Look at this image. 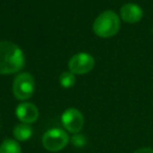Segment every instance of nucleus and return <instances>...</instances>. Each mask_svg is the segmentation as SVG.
<instances>
[{
    "instance_id": "obj_9",
    "label": "nucleus",
    "mask_w": 153,
    "mask_h": 153,
    "mask_svg": "<svg viewBox=\"0 0 153 153\" xmlns=\"http://www.w3.org/2000/svg\"><path fill=\"white\" fill-rule=\"evenodd\" d=\"M14 137L16 140H20V142H25V140H30V136L33 134V129L30 126V124H24L21 123L19 125L15 126L13 130Z\"/></svg>"
},
{
    "instance_id": "obj_6",
    "label": "nucleus",
    "mask_w": 153,
    "mask_h": 153,
    "mask_svg": "<svg viewBox=\"0 0 153 153\" xmlns=\"http://www.w3.org/2000/svg\"><path fill=\"white\" fill-rule=\"evenodd\" d=\"M61 121L64 128L71 133H79L84 126V117L80 110L69 108L63 112Z\"/></svg>"
},
{
    "instance_id": "obj_11",
    "label": "nucleus",
    "mask_w": 153,
    "mask_h": 153,
    "mask_svg": "<svg viewBox=\"0 0 153 153\" xmlns=\"http://www.w3.org/2000/svg\"><path fill=\"white\" fill-rule=\"evenodd\" d=\"M60 84H61L62 87L64 88H70L74 85L76 83V78H74V74L70 71H65L60 76Z\"/></svg>"
},
{
    "instance_id": "obj_4",
    "label": "nucleus",
    "mask_w": 153,
    "mask_h": 153,
    "mask_svg": "<svg viewBox=\"0 0 153 153\" xmlns=\"http://www.w3.org/2000/svg\"><path fill=\"white\" fill-rule=\"evenodd\" d=\"M35 90V80L30 72H21L14 80L13 92L16 99L24 101L33 96Z\"/></svg>"
},
{
    "instance_id": "obj_1",
    "label": "nucleus",
    "mask_w": 153,
    "mask_h": 153,
    "mask_svg": "<svg viewBox=\"0 0 153 153\" xmlns=\"http://www.w3.org/2000/svg\"><path fill=\"white\" fill-rule=\"evenodd\" d=\"M24 63V53L18 45L9 41L0 42V74L18 72L23 68Z\"/></svg>"
},
{
    "instance_id": "obj_10",
    "label": "nucleus",
    "mask_w": 153,
    "mask_h": 153,
    "mask_svg": "<svg viewBox=\"0 0 153 153\" xmlns=\"http://www.w3.org/2000/svg\"><path fill=\"white\" fill-rule=\"evenodd\" d=\"M21 147L16 140L7 138L0 145V153H21Z\"/></svg>"
},
{
    "instance_id": "obj_13",
    "label": "nucleus",
    "mask_w": 153,
    "mask_h": 153,
    "mask_svg": "<svg viewBox=\"0 0 153 153\" xmlns=\"http://www.w3.org/2000/svg\"><path fill=\"white\" fill-rule=\"evenodd\" d=\"M133 153H153V149L149 148V147H144V148H140L135 150Z\"/></svg>"
},
{
    "instance_id": "obj_3",
    "label": "nucleus",
    "mask_w": 153,
    "mask_h": 153,
    "mask_svg": "<svg viewBox=\"0 0 153 153\" xmlns=\"http://www.w3.org/2000/svg\"><path fill=\"white\" fill-rule=\"evenodd\" d=\"M69 143V136L60 128H51L47 130L42 137V145L51 152H58L64 149Z\"/></svg>"
},
{
    "instance_id": "obj_5",
    "label": "nucleus",
    "mask_w": 153,
    "mask_h": 153,
    "mask_svg": "<svg viewBox=\"0 0 153 153\" xmlns=\"http://www.w3.org/2000/svg\"><path fill=\"white\" fill-rule=\"evenodd\" d=\"M94 66V59L90 53H79L71 57L68 63L70 72L74 74H85L91 71Z\"/></svg>"
},
{
    "instance_id": "obj_2",
    "label": "nucleus",
    "mask_w": 153,
    "mask_h": 153,
    "mask_svg": "<svg viewBox=\"0 0 153 153\" xmlns=\"http://www.w3.org/2000/svg\"><path fill=\"white\" fill-rule=\"evenodd\" d=\"M121 27L120 17L112 11H105L94 22V32L101 38H110L119 33Z\"/></svg>"
},
{
    "instance_id": "obj_7",
    "label": "nucleus",
    "mask_w": 153,
    "mask_h": 153,
    "mask_svg": "<svg viewBox=\"0 0 153 153\" xmlns=\"http://www.w3.org/2000/svg\"><path fill=\"white\" fill-rule=\"evenodd\" d=\"M16 115L24 124H32L39 117V110L33 103H21L16 108Z\"/></svg>"
},
{
    "instance_id": "obj_8",
    "label": "nucleus",
    "mask_w": 153,
    "mask_h": 153,
    "mask_svg": "<svg viewBox=\"0 0 153 153\" xmlns=\"http://www.w3.org/2000/svg\"><path fill=\"white\" fill-rule=\"evenodd\" d=\"M144 12L135 3H126L121 7V18L127 23H137L142 20Z\"/></svg>"
},
{
    "instance_id": "obj_12",
    "label": "nucleus",
    "mask_w": 153,
    "mask_h": 153,
    "mask_svg": "<svg viewBox=\"0 0 153 153\" xmlns=\"http://www.w3.org/2000/svg\"><path fill=\"white\" fill-rule=\"evenodd\" d=\"M71 142H72V144L76 147H84L86 145V138H85V136L79 135V134H78V135H74V137L71 138Z\"/></svg>"
}]
</instances>
